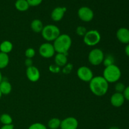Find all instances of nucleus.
Returning <instances> with one entry per match:
<instances>
[{"instance_id": "obj_33", "label": "nucleus", "mask_w": 129, "mask_h": 129, "mask_svg": "<svg viewBox=\"0 0 129 129\" xmlns=\"http://www.w3.org/2000/svg\"><path fill=\"white\" fill-rule=\"evenodd\" d=\"M0 129H15L14 125L13 124L8 125H3Z\"/></svg>"}, {"instance_id": "obj_37", "label": "nucleus", "mask_w": 129, "mask_h": 129, "mask_svg": "<svg viewBox=\"0 0 129 129\" xmlns=\"http://www.w3.org/2000/svg\"><path fill=\"white\" fill-rule=\"evenodd\" d=\"M2 96H3V94H2V93H1V91H0V99H1V97H2Z\"/></svg>"}, {"instance_id": "obj_34", "label": "nucleus", "mask_w": 129, "mask_h": 129, "mask_svg": "<svg viewBox=\"0 0 129 129\" xmlns=\"http://www.w3.org/2000/svg\"><path fill=\"white\" fill-rule=\"evenodd\" d=\"M125 54L127 55V56H128L129 57V44H127V45L125 46Z\"/></svg>"}, {"instance_id": "obj_15", "label": "nucleus", "mask_w": 129, "mask_h": 129, "mask_svg": "<svg viewBox=\"0 0 129 129\" xmlns=\"http://www.w3.org/2000/svg\"><path fill=\"white\" fill-rule=\"evenodd\" d=\"M54 62L55 64L60 68L65 66L68 64V55L61 53H57L54 57Z\"/></svg>"}, {"instance_id": "obj_4", "label": "nucleus", "mask_w": 129, "mask_h": 129, "mask_svg": "<svg viewBox=\"0 0 129 129\" xmlns=\"http://www.w3.org/2000/svg\"><path fill=\"white\" fill-rule=\"evenodd\" d=\"M41 34L44 40L52 42L54 41L60 35V31L58 26L50 24L44 26Z\"/></svg>"}, {"instance_id": "obj_11", "label": "nucleus", "mask_w": 129, "mask_h": 129, "mask_svg": "<svg viewBox=\"0 0 129 129\" xmlns=\"http://www.w3.org/2000/svg\"><path fill=\"white\" fill-rule=\"evenodd\" d=\"M26 75L28 79L33 83L38 81L40 78V73L39 69L34 66L27 68L26 71Z\"/></svg>"}, {"instance_id": "obj_26", "label": "nucleus", "mask_w": 129, "mask_h": 129, "mask_svg": "<svg viewBox=\"0 0 129 129\" xmlns=\"http://www.w3.org/2000/svg\"><path fill=\"white\" fill-rule=\"evenodd\" d=\"M28 129H47V128L43 123H34L31 124Z\"/></svg>"}, {"instance_id": "obj_3", "label": "nucleus", "mask_w": 129, "mask_h": 129, "mask_svg": "<svg viewBox=\"0 0 129 129\" xmlns=\"http://www.w3.org/2000/svg\"><path fill=\"white\" fill-rule=\"evenodd\" d=\"M122 76L120 69L115 64L105 67L103 73V77L108 83H114L118 81Z\"/></svg>"}, {"instance_id": "obj_29", "label": "nucleus", "mask_w": 129, "mask_h": 129, "mask_svg": "<svg viewBox=\"0 0 129 129\" xmlns=\"http://www.w3.org/2000/svg\"><path fill=\"white\" fill-rule=\"evenodd\" d=\"M26 1H27L30 6L35 7V6H39L42 3L43 0H26Z\"/></svg>"}, {"instance_id": "obj_18", "label": "nucleus", "mask_w": 129, "mask_h": 129, "mask_svg": "<svg viewBox=\"0 0 129 129\" xmlns=\"http://www.w3.org/2000/svg\"><path fill=\"white\" fill-rule=\"evenodd\" d=\"M13 48V44L9 40H4L0 44V52L8 54L11 52Z\"/></svg>"}, {"instance_id": "obj_24", "label": "nucleus", "mask_w": 129, "mask_h": 129, "mask_svg": "<svg viewBox=\"0 0 129 129\" xmlns=\"http://www.w3.org/2000/svg\"><path fill=\"white\" fill-rule=\"evenodd\" d=\"M125 89V84H123V83L118 82V83H116V84L115 85V90L116 91L117 93H123Z\"/></svg>"}, {"instance_id": "obj_8", "label": "nucleus", "mask_w": 129, "mask_h": 129, "mask_svg": "<svg viewBox=\"0 0 129 129\" xmlns=\"http://www.w3.org/2000/svg\"><path fill=\"white\" fill-rule=\"evenodd\" d=\"M39 51L40 55L45 59H49L54 57L55 52L53 44L49 42L44 43L40 45Z\"/></svg>"}, {"instance_id": "obj_36", "label": "nucleus", "mask_w": 129, "mask_h": 129, "mask_svg": "<svg viewBox=\"0 0 129 129\" xmlns=\"http://www.w3.org/2000/svg\"><path fill=\"white\" fill-rule=\"evenodd\" d=\"M108 129H120L118 127H116V126H113V127H110Z\"/></svg>"}, {"instance_id": "obj_17", "label": "nucleus", "mask_w": 129, "mask_h": 129, "mask_svg": "<svg viewBox=\"0 0 129 129\" xmlns=\"http://www.w3.org/2000/svg\"><path fill=\"white\" fill-rule=\"evenodd\" d=\"M15 6L18 11L21 12L27 11L30 8V5L26 0H16L15 1Z\"/></svg>"}, {"instance_id": "obj_28", "label": "nucleus", "mask_w": 129, "mask_h": 129, "mask_svg": "<svg viewBox=\"0 0 129 129\" xmlns=\"http://www.w3.org/2000/svg\"><path fill=\"white\" fill-rule=\"evenodd\" d=\"M73 64H70V63H69V64L68 63L65 66H64V68H63L62 69V73L66 74H69V73L72 71V70H73Z\"/></svg>"}, {"instance_id": "obj_35", "label": "nucleus", "mask_w": 129, "mask_h": 129, "mask_svg": "<svg viewBox=\"0 0 129 129\" xmlns=\"http://www.w3.org/2000/svg\"><path fill=\"white\" fill-rule=\"evenodd\" d=\"M3 79V75H2V73H1V70H0V83H1V81H2V80Z\"/></svg>"}, {"instance_id": "obj_30", "label": "nucleus", "mask_w": 129, "mask_h": 129, "mask_svg": "<svg viewBox=\"0 0 129 129\" xmlns=\"http://www.w3.org/2000/svg\"><path fill=\"white\" fill-rule=\"evenodd\" d=\"M49 71L52 73H58L60 71V68L56 64H51L49 66Z\"/></svg>"}, {"instance_id": "obj_22", "label": "nucleus", "mask_w": 129, "mask_h": 129, "mask_svg": "<svg viewBox=\"0 0 129 129\" xmlns=\"http://www.w3.org/2000/svg\"><path fill=\"white\" fill-rule=\"evenodd\" d=\"M0 123L3 125H11L13 123L12 117L8 113H3L0 116Z\"/></svg>"}, {"instance_id": "obj_16", "label": "nucleus", "mask_w": 129, "mask_h": 129, "mask_svg": "<svg viewBox=\"0 0 129 129\" xmlns=\"http://www.w3.org/2000/svg\"><path fill=\"white\" fill-rule=\"evenodd\" d=\"M12 90V86L11 83L8 80L3 79L0 83V91L3 95H8L10 94Z\"/></svg>"}, {"instance_id": "obj_10", "label": "nucleus", "mask_w": 129, "mask_h": 129, "mask_svg": "<svg viewBox=\"0 0 129 129\" xmlns=\"http://www.w3.org/2000/svg\"><path fill=\"white\" fill-rule=\"evenodd\" d=\"M79 125L78 120L73 117H67L61 120L60 129H77Z\"/></svg>"}, {"instance_id": "obj_14", "label": "nucleus", "mask_w": 129, "mask_h": 129, "mask_svg": "<svg viewBox=\"0 0 129 129\" xmlns=\"http://www.w3.org/2000/svg\"><path fill=\"white\" fill-rule=\"evenodd\" d=\"M125 100V99L123 96V93H117V92L112 94L110 98V103L112 105L117 108L122 107L124 103Z\"/></svg>"}, {"instance_id": "obj_19", "label": "nucleus", "mask_w": 129, "mask_h": 129, "mask_svg": "<svg viewBox=\"0 0 129 129\" xmlns=\"http://www.w3.org/2000/svg\"><path fill=\"white\" fill-rule=\"evenodd\" d=\"M44 26L42 21L39 19H35L33 20L30 25L31 29L35 33H41L44 28Z\"/></svg>"}, {"instance_id": "obj_23", "label": "nucleus", "mask_w": 129, "mask_h": 129, "mask_svg": "<svg viewBox=\"0 0 129 129\" xmlns=\"http://www.w3.org/2000/svg\"><path fill=\"white\" fill-rule=\"evenodd\" d=\"M115 62V59L112 55H108L107 56H105L104 60H103V63L104 64V66L105 67L109 66L112 65V64H114Z\"/></svg>"}, {"instance_id": "obj_20", "label": "nucleus", "mask_w": 129, "mask_h": 129, "mask_svg": "<svg viewBox=\"0 0 129 129\" xmlns=\"http://www.w3.org/2000/svg\"><path fill=\"white\" fill-rule=\"evenodd\" d=\"M10 62L8 54L0 52V70L8 66Z\"/></svg>"}, {"instance_id": "obj_25", "label": "nucleus", "mask_w": 129, "mask_h": 129, "mask_svg": "<svg viewBox=\"0 0 129 129\" xmlns=\"http://www.w3.org/2000/svg\"><path fill=\"white\" fill-rule=\"evenodd\" d=\"M25 55L28 59H32L35 55V50L33 48H28L25 52Z\"/></svg>"}, {"instance_id": "obj_5", "label": "nucleus", "mask_w": 129, "mask_h": 129, "mask_svg": "<svg viewBox=\"0 0 129 129\" xmlns=\"http://www.w3.org/2000/svg\"><path fill=\"white\" fill-rule=\"evenodd\" d=\"M101 38V34L98 30H91L87 31L86 34L83 37V41L88 46L93 47L99 44Z\"/></svg>"}, {"instance_id": "obj_6", "label": "nucleus", "mask_w": 129, "mask_h": 129, "mask_svg": "<svg viewBox=\"0 0 129 129\" xmlns=\"http://www.w3.org/2000/svg\"><path fill=\"white\" fill-rule=\"evenodd\" d=\"M104 58L105 54L103 50L98 48L91 50L88 54V61L91 65L95 66L103 63Z\"/></svg>"}, {"instance_id": "obj_12", "label": "nucleus", "mask_w": 129, "mask_h": 129, "mask_svg": "<svg viewBox=\"0 0 129 129\" xmlns=\"http://www.w3.org/2000/svg\"><path fill=\"white\" fill-rule=\"evenodd\" d=\"M118 41L124 44H129V29L125 27L120 28L116 34Z\"/></svg>"}, {"instance_id": "obj_9", "label": "nucleus", "mask_w": 129, "mask_h": 129, "mask_svg": "<svg viewBox=\"0 0 129 129\" xmlns=\"http://www.w3.org/2000/svg\"><path fill=\"white\" fill-rule=\"evenodd\" d=\"M77 76L82 81L89 83L93 79V73L90 68L87 66H81L77 70Z\"/></svg>"}, {"instance_id": "obj_27", "label": "nucleus", "mask_w": 129, "mask_h": 129, "mask_svg": "<svg viewBox=\"0 0 129 129\" xmlns=\"http://www.w3.org/2000/svg\"><path fill=\"white\" fill-rule=\"evenodd\" d=\"M87 30L84 26H79L77 27L76 28V34H78V35L81 37H84V35L86 34Z\"/></svg>"}, {"instance_id": "obj_32", "label": "nucleus", "mask_w": 129, "mask_h": 129, "mask_svg": "<svg viewBox=\"0 0 129 129\" xmlns=\"http://www.w3.org/2000/svg\"><path fill=\"white\" fill-rule=\"evenodd\" d=\"M33 63L34 62H33L32 59H28V58H26V59L25 61V64L26 65V66L27 67V68H28V67H30V66H32Z\"/></svg>"}, {"instance_id": "obj_21", "label": "nucleus", "mask_w": 129, "mask_h": 129, "mask_svg": "<svg viewBox=\"0 0 129 129\" xmlns=\"http://www.w3.org/2000/svg\"><path fill=\"white\" fill-rule=\"evenodd\" d=\"M61 120L58 118H52L48 122L47 125L49 129H59Z\"/></svg>"}, {"instance_id": "obj_31", "label": "nucleus", "mask_w": 129, "mask_h": 129, "mask_svg": "<svg viewBox=\"0 0 129 129\" xmlns=\"http://www.w3.org/2000/svg\"><path fill=\"white\" fill-rule=\"evenodd\" d=\"M123 94L125 99L129 102V86L125 87V89L123 92Z\"/></svg>"}, {"instance_id": "obj_7", "label": "nucleus", "mask_w": 129, "mask_h": 129, "mask_svg": "<svg viewBox=\"0 0 129 129\" xmlns=\"http://www.w3.org/2000/svg\"><path fill=\"white\" fill-rule=\"evenodd\" d=\"M78 16L81 21L84 22H89L93 19L94 12L88 6H82L78 10Z\"/></svg>"}, {"instance_id": "obj_13", "label": "nucleus", "mask_w": 129, "mask_h": 129, "mask_svg": "<svg viewBox=\"0 0 129 129\" xmlns=\"http://www.w3.org/2000/svg\"><path fill=\"white\" fill-rule=\"evenodd\" d=\"M67 8L66 7L58 6L55 8L51 13V18L54 21L57 22L60 21L64 16Z\"/></svg>"}, {"instance_id": "obj_2", "label": "nucleus", "mask_w": 129, "mask_h": 129, "mask_svg": "<svg viewBox=\"0 0 129 129\" xmlns=\"http://www.w3.org/2000/svg\"><path fill=\"white\" fill-rule=\"evenodd\" d=\"M72 45V40L71 37L68 34H60L54 41V46L55 51L57 53H61L68 55V52Z\"/></svg>"}, {"instance_id": "obj_1", "label": "nucleus", "mask_w": 129, "mask_h": 129, "mask_svg": "<svg viewBox=\"0 0 129 129\" xmlns=\"http://www.w3.org/2000/svg\"><path fill=\"white\" fill-rule=\"evenodd\" d=\"M108 84L103 76H94L89 82V89L94 95L103 96L108 92Z\"/></svg>"}]
</instances>
